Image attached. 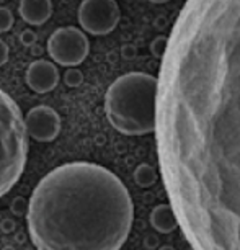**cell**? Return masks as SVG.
I'll use <instances>...</instances> for the list:
<instances>
[{
	"mask_svg": "<svg viewBox=\"0 0 240 250\" xmlns=\"http://www.w3.org/2000/svg\"><path fill=\"white\" fill-rule=\"evenodd\" d=\"M157 147L193 250H240V0H188L163 54Z\"/></svg>",
	"mask_w": 240,
	"mask_h": 250,
	"instance_id": "1",
	"label": "cell"
},
{
	"mask_svg": "<svg viewBox=\"0 0 240 250\" xmlns=\"http://www.w3.org/2000/svg\"><path fill=\"white\" fill-rule=\"evenodd\" d=\"M26 219L36 250H120L133 229L134 203L106 167L69 162L35 187Z\"/></svg>",
	"mask_w": 240,
	"mask_h": 250,
	"instance_id": "2",
	"label": "cell"
},
{
	"mask_svg": "<svg viewBox=\"0 0 240 250\" xmlns=\"http://www.w3.org/2000/svg\"><path fill=\"white\" fill-rule=\"evenodd\" d=\"M105 111L121 134L144 136L157 131L159 79L145 72H128L106 90Z\"/></svg>",
	"mask_w": 240,
	"mask_h": 250,
	"instance_id": "3",
	"label": "cell"
},
{
	"mask_svg": "<svg viewBox=\"0 0 240 250\" xmlns=\"http://www.w3.org/2000/svg\"><path fill=\"white\" fill-rule=\"evenodd\" d=\"M28 133L20 106L0 88V198L7 195L25 170Z\"/></svg>",
	"mask_w": 240,
	"mask_h": 250,
	"instance_id": "4",
	"label": "cell"
},
{
	"mask_svg": "<svg viewBox=\"0 0 240 250\" xmlns=\"http://www.w3.org/2000/svg\"><path fill=\"white\" fill-rule=\"evenodd\" d=\"M48 53L54 62L64 67H77L87 59L90 43L82 30L75 26L58 28L48 40Z\"/></svg>",
	"mask_w": 240,
	"mask_h": 250,
	"instance_id": "5",
	"label": "cell"
},
{
	"mask_svg": "<svg viewBox=\"0 0 240 250\" xmlns=\"http://www.w3.org/2000/svg\"><path fill=\"white\" fill-rule=\"evenodd\" d=\"M121 10L116 0H83L79 7V23L87 33L103 36L118 26Z\"/></svg>",
	"mask_w": 240,
	"mask_h": 250,
	"instance_id": "6",
	"label": "cell"
},
{
	"mask_svg": "<svg viewBox=\"0 0 240 250\" xmlns=\"http://www.w3.org/2000/svg\"><path fill=\"white\" fill-rule=\"evenodd\" d=\"M28 138L38 143H51L60 133L59 113L48 105H38L25 115Z\"/></svg>",
	"mask_w": 240,
	"mask_h": 250,
	"instance_id": "7",
	"label": "cell"
},
{
	"mask_svg": "<svg viewBox=\"0 0 240 250\" xmlns=\"http://www.w3.org/2000/svg\"><path fill=\"white\" fill-rule=\"evenodd\" d=\"M26 83L33 92L48 93L59 83V70L49 61H35L26 70Z\"/></svg>",
	"mask_w": 240,
	"mask_h": 250,
	"instance_id": "8",
	"label": "cell"
},
{
	"mask_svg": "<svg viewBox=\"0 0 240 250\" xmlns=\"http://www.w3.org/2000/svg\"><path fill=\"white\" fill-rule=\"evenodd\" d=\"M18 13L26 23L33 26H41L53 15L51 0H20Z\"/></svg>",
	"mask_w": 240,
	"mask_h": 250,
	"instance_id": "9",
	"label": "cell"
},
{
	"mask_svg": "<svg viewBox=\"0 0 240 250\" xmlns=\"http://www.w3.org/2000/svg\"><path fill=\"white\" fill-rule=\"evenodd\" d=\"M64 82H65V85H67V87H79L80 83L83 82V74L80 72L79 69L70 67V69L65 70Z\"/></svg>",
	"mask_w": 240,
	"mask_h": 250,
	"instance_id": "10",
	"label": "cell"
},
{
	"mask_svg": "<svg viewBox=\"0 0 240 250\" xmlns=\"http://www.w3.org/2000/svg\"><path fill=\"white\" fill-rule=\"evenodd\" d=\"M13 23H15L13 13L7 7H0V33L8 31L13 26Z\"/></svg>",
	"mask_w": 240,
	"mask_h": 250,
	"instance_id": "11",
	"label": "cell"
},
{
	"mask_svg": "<svg viewBox=\"0 0 240 250\" xmlns=\"http://www.w3.org/2000/svg\"><path fill=\"white\" fill-rule=\"evenodd\" d=\"M10 209L15 216H23L25 213H28V203L23 196H17V198H13Z\"/></svg>",
	"mask_w": 240,
	"mask_h": 250,
	"instance_id": "12",
	"label": "cell"
},
{
	"mask_svg": "<svg viewBox=\"0 0 240 250\" xmlns=\"http://www.w3.org/2000/svg\"><path fill=\"white\" fill-rule=\"evenodd\" d=\"M20 41H21L23 46H33V44H35V41H36V35L31 30H25V31H21Z\"/></svg>",
	"mask_w": 240,
	"mask_h": 250,
	"instance_id": "13",
	"label": "cell"
},
{
	"mask_svg": "<svg viewBox=\"0 0 240 250\" xmlns=\"http://www.w3.org/2000/svg\"><path fill=\"white\" fill-rule=\"evenodd\" d=\"M8 56H10V49H8L7 43L3 40H0V67L7 64Z\"/></svg>",
	"mask_w": 240,
	"mask_h": 250,
	"instance_id": "14",
	"label": "cell"
},
{
	"mask_svg": "<svg viewBox=\"0 0 240 250\" xmlns=\"http://www.w3.org/2000/svg\"><path fill=\"white\" fill-rule=\"evenodd\" d=\"M0 229H2V232H13L15 230V221L13 219H3L2 223H0Z\"/></svg>",
	"mask_w": 240,
	"mask_h": 250,
	"instance_id": "15",
	"label": "cell"
},
{
	"mask_svg": "<svg viewBox=\"0 0 240 250\" xmlns=\"http://www.w3.org/2000/svg\"><path fill=\"white\" fill-rule=\"evenodd\" d=\"M2 250H15V247H12V245H5Z\"/></svg>",
	"mask_w": 240,
	"mask_h": 250,
	"instance_id": "16",
	"label": "cell"
},
{
	"mask_svg": "<svg viewBox=\"0 0 240 250\" xmlns=\"http://www.w3.org/2000/svg\"><path fill=\"white\" fill-rule=\"evenodd\" d=\"M150 2H155V3H163V2H168V0H150Z\"/></svg>",
	"mask_w": 240,
	"mask_h": 250,
	"instance_id": "17",
	"label": "cell"
}]
</instances>
